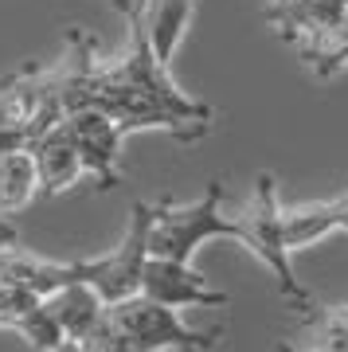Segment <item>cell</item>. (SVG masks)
<instances>
[{
  "instance_id": "13",
  "label": "cell",
  "mask_w": 348,
  "mask_h": 352,
  "mask_svg": "<svg viewBox=\"0 0 348 352\" xmlns=\"http://www.w3.org/2000/svg\"><path fill=\"white\" fill-rule=\"evenodd\" d=\"M294 51H298V59L309 67L321 82L336 78L348 67V8H345V16H340L336 24H329L325 32L309 36L305 43H298Z\"/></svg>"
},
{
  "instance_id": "3",
  "label": "cell",
  "mask_w": 348,
  "mask_h": 352,
  "mask_svg": "<svg viewBox=\"0 0 348 352\" xmlns=\"http://www.w3.org/2000/svg\"><path fill=\"white\" fill-rule=\"evenodd\" d=\"M219 200H224V180H212L196 204H173L168 196H161V204H153L149 254L188 263L192 251L208 239H239L243 243V223H239L235 215L219 212Z\"/></svg>"
},
{
  "instance_id": "11",
  "label": "cell",
  "mask_w": 348,
  "mask_h": 352,
  "mask_svg": "<svg viewBox=\"0 0 348 352\" xmlns=\"http://www.w3.org/2000/svg\"><path fill=\"white\" fill-rule=\"evenodd\" d=\"M43 302H47V314L55 317L63 340H75V344L87 337L94 325H98V314H102V305H106L98 298V289L83 286V282L55 289V294H47Z\"/></svg>"
},
{
  "instance_id": "5",
  "label": "cell",
  "mask_w": 348,
  "mask_h": 352,
  "mask_svg": "<svg viewBox=\"0 0 348 352\" xmlns=\"http://www.w3.org/2000/svg\"><path fill=\"white\" fill-rule=\"evenodd\" d=\"M141 294L161 305H173V309H180V305H208V309L227 305V294L208 286V278L199 270H192L180 258H157V254H149L141 266Z\"/></svg>"
},
{
  "instance_id": "7",
  "label": "cell",
  "mask_w": 348,
  "mask_h": 352,
  "mask_svg": "<svg viewBox=\"0 0 348 352\" xmlns=\"http://www.w3.org/2000/svg\"><path fill=\"white\" fill-rule=\"evenodd\" d=\"M32 157H36V168H39V192H47V196H59V192H67L75 184L78 176H87L67 118H59L55 126L43 129L32 141Z\"/></svg>"
},
{
  "instance_id": "16",
  "label": "cell",
  "mask_w": 348,
  "mask_h": 352,
  "mask_svg": "<svg viewBox=\"0 0 348 352\" xmlns=\"http://www.w3.org/2000/svg\"><path fill=\"white\" fill-rule=\"evenodd\" d=\"M55 352H78V344H75V340H63V344H59Z\"/></svg>"
},
{
  "instance_id": "1",
  "label": "cell",
  "mask_w": 348,
  "mask_h": 352,
  "mask_svg": "<svg viewBox=\"0 0 348 352\" xmlns=\"http://www.w3.org/2000/svg\"><path fill=\"white\" fill-rule=\"evenodd\" d=\"M133 43L129 55L118 63H87L71 82V113L75 110H94L110 113L122 133L137 129H168L176 141H199L208 138L215 122V110L208 102L188 98L184 90L168 78V67L153 55V43L145 36L141 12L129 16Z\"/></svg>"
},
{
  "instance_id": "2",
  "label": "cell",
  "mask_w": 348,
  "mask_h": 352,
  "mask_svg": "<svg viewBox=\"0 0 348 352\" xmlns=\"http://www.w3.org/2000/svg\"><path fill=\"white\" fill-rule=\"evenodd\" d=\"M219 329H188L173 305H161L145 294H129L122 302H106L98 325L78 340V352H212Z\"/></svg>"
},
{
  "instance_id": "10",
  "label": "cell",
  "mask_w": 348,
  "mask_h": 352,
  "mask_svg": "<svg viewBox=\"0 0 348 352\" xmlns=\"http://www.w3.org/2000/svg\"><path fill=\"white\" fill-rule=\"evenodd\" d=\"M329 231H348V192L309 204V208H282V235H286L290 251H301V247L325 239Z\"/></svg>"
},
{
  "instance_id": "14",
  "label": "cell",
  "mask_w": 348,
  "mask_h": 352,
  "mask_svg": "<svg viewBox=\"0 0 348 352\" xmlns=\"http://www.w3.org/2000/svg\"><path fill=\"white\" fill-rule=\"evenodd\" d=\"M39 192V168L32 149H12L0 157V219L28 208Z\"/></svg>"
},
{
  "instance_id": "4",
  "label": "cell",
  "mask_w": 348,
  "mask_h": 352,
  "mask_svg": "<svg viewBox=\"0 0 348 352\" xmlns=\"http://www.w3.org/2000/svg\"><path fill=\"white\" fill-rule=\"evenodd\" d=\"M239 223H243V247H247L254 258L274 270L278 278V289L286 294L290 309H298L305 321L317 314V302H313V294L298 282L294 274V263H290V247H286V235H282V204H278V180L270 173H262L254 180V196H250L247 212L235 215Z\"/></svg>"
},
{
  "instance_id": "8",
  "label": "cell",
  "mask_w": 348,
  "mask_h": 352,
  "mask_svg": "<svg viewBox=\"0 0 348 352\" xmlns=\"http://www.w3.org/2000/svg\"><path fill=\"white\" fill-rule=\"evenodd\" d=\"M0 325L20 329L43 352H55L63 344V333L55 325V317L47 314V302L16 282H0Z\"/></svg>"
},
{
  "instance_id": "6",
  "label": "cell",
  "mask_w": 348,
  "mask_h": 352,
  "mask_svg": "<svg viewBox=\"0 0 348 352\" xmlns=\"http://www.w3.org/2000/svg\"><path fill=\"white\" fill-rule=\"evenodd\" d=\"M67 126L75 133L78 157H83V173L98 180V188H113L118 184V145H122V129L110 113L94 110H75L67 113Z\"/></svg>"
},
{
  "instance_id": "15",
  "label": "cell",
  "mask_w": 348,
  "mask_h": 352,
  "mask_svg": "<svg viewBox=\"0 0 348 352\" xmlns=\"http://www.w3.org/2000/svg\"><path fill=\"white\" fill-rule=\"evenodd\" d=\"M309 325H313V349L317 352H348V309L317 305Z\"/></svg>"
},
{
  "instance_id": "9",
  "label": "cell",
  "mask_w": 348,
  "mask_h": 352,
  "mask_svg": "<svg viewBox=\"0 0 348 352\" xmlns=\"http://www.w3.org/2000/svg\"><path fill=\"white\" fill-rule=\"evenodd\" d=\"M348 0H270L266 4V24L286 39L290 47L305 43L309 36L325 32L345 16Z\"/></svg>"
},
{
  "instance_id": "12",
  "label": "cell",
  "mask_w": 348,
  "mask_h": 352,
  "mask_svg": "<svg viewBox=\"0 0 348 352\" xmlns=\"http://www.w3.org/2000/svg\"><path fill=\"white\" fill-rule=\"evenodd\" d=\"M188 16H192V0H141V24H145V36L153 43V55L164 67L184 36Z\"/></svg>"
}]
</instances>
